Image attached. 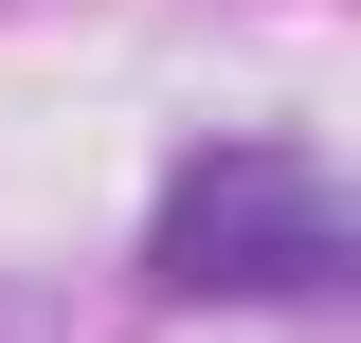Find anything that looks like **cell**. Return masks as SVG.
Instances as JSON below:
<instances>
[{"label": "cell", "mask_w": 361, "mask_h": 343, "mask_svg": "<svg viewBox=\"0 0 361 343\" xmlns=\"http://www.w3.org/2000/svg\"><path fill=\"white\" fill-rule=\"evenodd\" d=\"M145 289L180 307H343L361 289V217L307 145H199L145 217Z\"/></svg>", "instance_id": "6da1fadb"}]
</instances>
